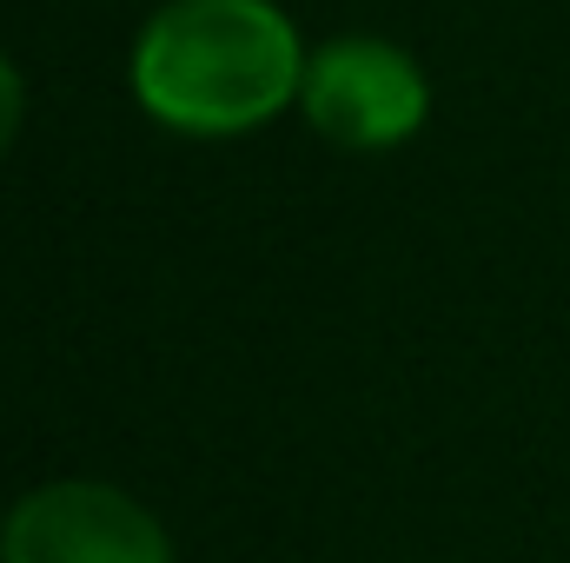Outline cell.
I'll use <instances>...</instances> for the list:
<instances>
[{"label": "cell", "instance_id": "obj_1", "mask_svg": "<svg viewBox=\"0 0 570 563\" xmlns=\"http://www.w3.org/2000/svg\"><path fill=\"white\" fill-rule=\"evenodd\" d=\"M305 87L298 27L273 0H166L134 47L140 107L193 140L253 134Z\"/></svg>", "mask_w": 570, "mask_h": 563}, {"label": "cell", "instance_id": "obj_2", "mask_svg": "<svg viewBox=\"0 0 570 563\" xmlns=\"http://www.w3.org/2000/svg\"><path fill=\"white\" fill-rule=\"evenodd\" d=\"M298 107L332 146L385 152V146H405L425 127L431 93L405 47L372 40V33H345L305 60Z\"/></svg>", "mask_w": 570, "mask_h": 563}, {"label": "cell", "instance_id": "obj_3", "mask_svg": "<svg viewBox=\"0 0 570 563\" xmlns=\"http://www.w3.org/2000/svg\"><path fill=\"white\" fill-rule=\"evenodd\" d=\"M0 563H173L153 511L114 484H40L13 504Z\"/></svg>", "mask_w": 570, "mask_h": 563}, {"label": "cell", "instance_id": "obj_4", "mask_svg": "<svg viewBox=\"0 0 570 563\" xmlns=\"http://www.w3.org/2000/svg\"><path fill=\"white\" fill-rule=\"evenodd\" d=\"M20 120H27V87H20L13 60L0 53V152L13 146V134H20Z\"/></svg>", "mask_w": 570, "mask_h": 563}]
</instances>
